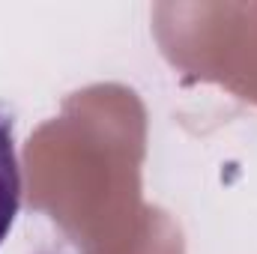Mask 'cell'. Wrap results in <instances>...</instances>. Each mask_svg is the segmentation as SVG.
I'll list each match as a JSON object with an SVG mask.
<instances>
[{
    "label": "cell",
    "instance_id": "obj_1",
    "mask_svg": "<svg viewBox=\"0 0 257 254\" xmlns=\"http://www.w3.org/2000/svg\"><path fill=\"white\" fill-rule=\"evenodd\" d=\"M18 206H21V168L15 156L12 123L0 114V245L12 230Z\"/></svg>",
    "mask_w": 257,
    "mask_h": 254
}]
</instances>
